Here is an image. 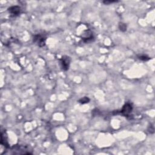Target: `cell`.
Returning a JSON list of instances; mask_svg holds the SVG:
<instances>
[{
  "mask_svg": "<svg viewBox=\"0 0 155 155\" xmlns=\"http://www.w3.org/2000/svg\"><path fill=\"white\" fill-rule=\"evenodd\" d=\"M137 58L139 60L143 61H147L148 60H150V58L148 57L147 55H138Z\"/></svg>",
  "mask_w": 155,
  "mask_h": 155,
  "instance_id": "cell-10",
  "label": "cell"
},
{
  "mask_svg": "<svg viewBox=\"0 0 155 155\" xmlns=\"http://www.w3.org/2000/svg\"><path fill=\"white\" fill-rule=\"evenodd\" d=\"M118 1H104L102 3L105 5H110L115 3H117Z\"/></svg>",
  "mask_w": 155,
  "mask_h": 155,
  "instance_id": "cell-11",
  "label": "cell"
},
{
  "mask_svg": "<svg viewBox=\"0 0 155 155\" xmlns=\"http://www.w3.org/2000/svg\"><path fill=\"white\" fill-rule=\"evenodd\" d=\"M46 37L44 34H35L33 37V41L38 46L40 47H43L46 45Z\"/></svg>",
  "mask_w": 155,
  "mask_h": 155,
  "instance_id": "cell-2",
  "label": "cell"
},
{
  "mask_svg": "<svg viewBox=\"0 0 155 155\" xmlns=\"http://www.w3.org/2000/svg\"><path fill=\"white\" fill-rule=\"evenodd\" d=\"M9 149L12 151V154H31L32 152L30 150L29 147H27L21 145H15L12 147H10Z\"/></svg>",
  "mask_w": 155,
  "mask_h": 155,
  "instance_id": "cell-1",
  "label": "cell"
},
{
  "mask_svg": "<svg viewBox=\"0 0 155 155\" xmlns=\"http://www.w3.org/2000/svg\"><path fill=\"white\" fill-rule=\"evenodd\" d=\"M70 63H71L70 57L66 55L63 56L60 60V64L61 68L64 71H67L69 70Z\"/></svg>",
  "mask_w": 155,
  "mask_h": 155,
  "instance_id": "cell-3",
  "label": "cell"
},
{
  "mask_svg": "<svg viewBox=\"0 0 155 155\" xmlns=\"http://www.w3.org/2000/svg\"><path fill=\"white\" fill-rule=\"evenodd\" d=\"M82 37V40L84 41V43H89L92 41L94 40L93 33L89 30L84 31Z\"/></svg>",
  "mask_w": 155,
  "mask_h": 155,
  "instance_id": "cell-6",
  "label": "cell"
},
{
  "mask_svg": "<svg viewBox=\"0 0 155 155\" xmlns=\"http://www.w3.org/2000/svg\"><path fill=\"white\" fill-rule=\"evenodd\" d=\"M8 135L6 132L5 131H2L1 133V144L4 145L6 148H9V142L8 140Z\"/></svg>",
  "mask_w": 155,
  "mask_h": 155,
  "instance_id": "cell-7",
  "label": "cell"
},
{
  "mask_svg": "<svg viewBox=\"0 0 155 155\" xmlns=\"http://www.w3.org/2000/svg\"><path fill=\"white\" fill-rule=\"evenodd\" d=\"M118 27H119V29H120V31H121V32H125V31H127V27L126 24H125V23H122V22L119 23Z\"/></svg>",
  "mask_w": 155,
  "mask_h": 155,
  "instance_id": "cell-9",
  "label": "cell"
},
{
  "mask_svg": "<svg viewBox=\"0 0 155 155\" xmlns=\"http://www.w3.org/2000/svg\"><path fill=\"white\" fill-rule=\"evenodd\" d=\"M133 110V106L130 103H126L122 108L121 110L120 111V113L125 116V117H128L131 114V111Z\"/></svg>",
  "mask_w": 155,
  "mask_h": 155,
  "instance_id": "cell-4",
  "label": "cell"
},
{
  "mask_svg": "<svg viewBox=\"0 0 155 155\" xmlns=\"http://www.w3.org/2000/svg\"><path fill=\"white\" fill-rule=\"evenodd\" d=\"M90 99L88 97L84 96V97L81 98L80 99H79L78 102L81 104H86L89 103L90 102Z\"/></svg>",
  "mask_w": 155,
  "mask_h": 155,
  "instance_id": "cell-8",
  "label": "cell"
},
{
  "mask_svg": "<svg viewBox=\"0 0 155 155\" xmlns=\"http://www.w3.org/2000/svg\"><path fill=\"white\" fill-rule=\"evenodd\" d=\"M8 12L11 17H18L21 13V9L19 6H13L8 8Z\"/></svg>",
  "mask_w": 155,
  "mask_h": 155,
  "instance_id": "cell-5",
  "label": "cell"
}]
</instances>
